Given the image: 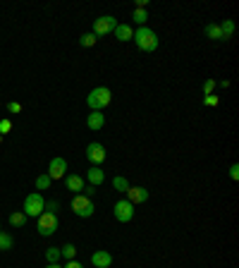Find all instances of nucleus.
Listing matches in <instances>:
<instances>
[{"label": "nucleus", "mask_w": 239, "mask_h": 268, "mask_svg": "<svg viewBox=\"0 0 239 268\" xmlns=\"http://www.w3.org/2000/svg\"><path fill=\"white\" fill-rule=\"evenodd\" d=\"M118 27V19L115 17H110V14H103V17H98V19H93V36H108L110 31H115Z\"/></svg>", "instance_id": "39448f33"}, {"label": "nucleus", "mask_w": 239, "mask_h": 268, "mask_svg": "<svg viewBox=\"0 0 239 268\" xmlns=\"http://www.w3.org/2000/svg\"><path fill=\"white\" fill-rule=\"evenodd\" d=\"M86 158H89V163H93V165H98V163L106 161V148H103V144L91 141V144L86 146Z\"/></svg>", "instance_id": "6e6552de"}, {"label": "nucleus", "mask_w": 239, "mask_h": 268, "mask_svg": "<svg viewBox=\"0 0 239 268\" xmlns=\"http://www.w3.org/2000/svg\"><path fill=\"white\" fill-rule=\"evenodd\" d=\"M36 230H39V235H43V237L55 235V232H58V215L43 211V213L39 215V220H36Z\"/></svg>", "instance_id": "7ed1b4c3"}, {"label": "nucleus", "mask_w": 239, "mask_h": 268, "mask_svg": "<svg viewBox=\"0 0 239 268\" xmlns=\"http://www.w3.org/2000/svg\"><path fill=\"white\" fill-rule=\"evenodd\" d=\"M7 110H10V113H22V103H17V101H12V103H7Z\"/></svg>", "instance_id": "c85d7f7f"}, {"label": "nucleus", "mask_w": 239, "mask_h": 268, "mask_svg": "<svg viewBox=\"0 0 239 268\" xmlns=\"http://www.w3.org/2000/svg\"><path fill=\"white\" fill-rule=\"evenodd\" d=\"M203 34H206L208 39H213V41H225L223 39V34H220V27H218V24H208Z\"/></svg>", "instance_id": "f3484780"}, {"label": "nucleus", "mask_w": 239, "mask_h": 268, "mask_svg": "<svg viewBox=\"0 0 239 268\" xmlns=\"http://www.w3.org/2000/svg\"><path fill=\"white\" fill-rule=\"evenodd\" d=\"M60 256H65L67 261H72V259L77 256V247H74V244H65V247L60 249Z\"/></svg>", "instance_id": "412c9836"}, {"label": "nucleus", "mask_w": 239, "mask_h": 268, "mask_svg": "<svg viewBox=\"0 0 239 268\" xmlns=\"http://www.w3.org/2000/svg\"><path fill=\"white\" fill-rule=\"evenodd\" d=\"M24 223H27V215L22 213V211H14V213L10 215V225H12V228H22Z\"/></svg>", "instance_id": "a211bd4d"}, {"label": "nucleus", "mask_w": 239, "mask_h": 268, "mask_svg": "<svg viewBox=\"0 0 239 268\" xmlns=\"http://www.w3.org/2000/svg\"><path fill=\"white\" fill-rule=\"evenodd\" d=\"M43 197H41L39 192H31L27 199H24V208H22V213L24 215H36L39 218L41 213H43Z\"/></svg>", "instance_id": "423d86ee"}, {"label": "nucleus", "mask_w": 239, "mask_h": 268, "mask_svg": "<svg viewBox=\"0 0 239 268\" xmlns=\"http://www.w3.org/2000/svg\"><path fill=\"white\" fill-rule=\"evenodd\" d=\"M134 36V31L129 29V24H118L115 27V39L118 41H129Z\"/></svg>", "instance_id": "2eb2a0df"}, {"label": "nucleus", "mask_w": 239, "mask_h": 268, "mask_svg": "<svg viewBox=\"0 0 239 268\" xmlns=\"http://www.w3.org/2000/svg\"><path fill=\"white\" fill-rule=\"evenodd\" d=\"M113 187L118 189V192H122V194H124V192H127V189H129V182H127V180H124V177H115V180H113Z\"/></svg>", "instance_id": "4be33fe9"}, {"label": "nucleus", "mask_w": 239, "mask_h": 268, "mask_svg": "<svg viewBox=\"0 0 239 268\" xmlns=\"http://www.w3.org/2000/svg\"><path fill=\"white\" fill-rule=\"evenodd\" d=\"M0 144H2V136H0Z\"/></svg>", "instance_id": "f704fd0d"}, {"label": "nucleus", "mask_w": 239, "mask_h": 268, "mask_svg": "<svg viewBox=\"0 0 239 268\" xmlns=\"http://www.w3.org/2000/svg\"><path fill=\"white\" fill-rule=\"evenodd\" d=\"M110 98H113L110 89L96 86V89H91V94L86 96V106L91 108V110H103L106 106H110Z\"/></svg>", "instance_id": "f03ea898"}, {"label": "nucleus", "mask_w": 239, "mask_h": 268, "mask_svg": "<svg viewBox=\"0 0 239 268\" xmlns=\"http://www.w3.org/2000/svg\"><path fill=\"white\" fill-rule=\"evenodd\" d=\"M46 268H62V266H58V264H48Z\"/></svg>", "instance_id": "72a5a7b5"}, {"label": "nucleus", "mask_w": 239, "mask_h": 268, "mask_svg": "<svg viewBox=\"0 0 239 268\" xmlns=\"http://www.w3.org/2000/svg\"><path fill=\"white\" fill-rule=\"evenodd\" d=\"M10 130H12V122L7 120V118H5V120H0V136H2V134H7Z\"/></svg>", "instance_id": "cd10ccee"}, {"label": "nucleus", "mask_w": 239, "mask_h": 268, "mask_svg": "<svg viewBox=\"0 0 239 268\" xmlns=\"http://www.w3.org/2000/svg\"><path fill=\"white\" fill-rule=\"evenodd\" d=\"M7 249H12V237L0 230V252H7Z\"/></svg>", "instance_id": "6ab92c4d"}, {"label": "nucleus", "mask_w": 239, "mask_h": 268, "mask_svg": "<svg viewBox=\"0 0 239 268\" xmlns=\"http://www.w3.org/2000/svg\"><path fill=\"white\" fill-rule=\"evenodd\" d=\"M86 180H89V185L98 187V185H103V182H106V173H103L98 165H91V168H89V173H86Z\"/></svg>", "instance_id": "ddd939ff"}, {"label": "nucleus", "mask_w": 239, "mask_h": 268, "mask_svg": "<svg viewBox=\"0 0 239 268\" xmlns=\"http://www.w3.org/2000/svg\"><path fill=\"white\" fill-rule=\"evenodd\" d=\"M103 125H106V115L101 110H91V115L86 118V127L89 130H103Z\"/></svg>", "instance_id": "f8f14e48"}, {"label": "nucleus", "mask_w": 239, "mask_h": 268, "mask_svg": "<svg viewBox=\"0 0 239 268\" xmlns=\"http://www.w3.org/2000/svg\"><path fill=\"white\" fill-rule=\"evenodd\" d=\"M91 264L96 268H110L113 256H110V252H106V249H98V252H93L91 254Z\"/></svg>", "instance_id": "9b49d317"}, {"label": "nucleus", "mask_w": 239, "mask_h": 268, "mask_svg": "<svg viewBox=\"0 0 239 268\" xmlns=\"http://www.w3.org/2000/svg\"><path fill=\"white\" fill-rule=\"evenodd\" d=\"M218 27H220V34H223V39H225V41L235 34V22H232V19H225V22H223V24H218Z\"/></svg>", "instance_id": "dca6fc26"}, {"label": "nucleus", "mask_w": 239, "mask_h": 268, "mask_svg": "<svg viewBox=\"0 0 239 268\" xmlns=\"http://www.w3.org/2000/svg\"><path fill=\"white\" fill-rule=\"evenodd\" d=\"M230 177H232V180L239 177V165H232V168H230Z\"/></svg>", "instance_id": "2f4dec72"}, {"label": "nucleus", "mask_w": 239, "mask_h": 268, "mask_svg": "<svg viewBox=\"0 0 239 268\" xmlns=\"http://www.w3.org/2000/svg\"><path fill=\"white\" fill-rule=\"evenodd\" d=\"M134 43H136V48L139 51H144V53H153L156 48H158V36H156V31L148 27H139L134 31Z\"/></svg>", "instance_id": "f257e3e1"}, {"label": "nucleus", "mask_w": 239, "mask_h": 268, "mask_svg": "<svg viewBox=\"0 0 239 268\" xmlns=\"http://www.w3.org/2000/svg\"><path fill=\"white\" fill-rule=\"evenodd\" d=\"M115 218H118L120 223H129L134 218V203H129L127 199H120L115 203Z\"/></svg>", "instance_id": "0eeeda50"}, {"label": "nucleus", "mask_w": 239, "mask_h": 268, "mask_svg": "<svg viewBox=\"0 0 239 268\" xmlns=\"http://www.w3.org/2000/svg\"><path fill=\"white\" fill-rule=\"evenodd\" d=\"M93 192H96V187H93V185H84V189H81V194H84V197H89V199L93 197Z\"/></svg>", "instance_id": "7c9ffc66"}, {"label": "nucleus", "mask_w": 239, "mask_h": 268, "mask_svg": "<svg viewBox=\"0 0 239 268\" xmlns=\"http://www.w3.org/2000/svg\"><path fill=\"white\" fill-rule=\"evenodd\" d=\"M201 89H203V96H211V91L215 89V79H206Z\"/></svg>", "instance_id": "a878e982"}, {"label": "nucleus", "mask_w": 239, "mask_h": 268, "mask_svg": "<svg viewBox=\"0 0 239 268\" xmlns=\"http://www.w3.org/2000/svg\"><path fill=\"white\" fill-rule=\"evenodd\" d=\"M72 211L79 215V218H91L93 211H96V206H93V201L89 199V197L77 194V197L72 199Z\"/></svg>", "instance_id": "20e7f679"}, {"label": "nucleus", "mask_w": 239, "mask_h": 268, "mask_svg": "<svg viewBox=\"0 0 239 268\" xmlns=\"http://www.w3.org/2000/svg\"><path fill=\"white\" fill-rule=\"evenodd\" d=\"M65 185L69 192H81L84 189V180L79 175H65Z\"/></svg>", "instance_id": "4468645a"}, {"label": "nucleus", "mask_w": 239, "mask_h": 268, "mask_svg": "<svg viewBox=\"0 0 239 268\" xmlns=\"http://www.w3.org/2000/svg\"><path fill=\"white\" fill-rule=\"evenodd\" d=\"M65 268H84V266H81L79 261H74V259H72V261H67V266H65Z\"/></svg>", "instance_id": "473e14b6"}, {"label": "nucleus", "mask_w": 239, "mask_h": 268, "mask_svg": "<svg viewBox=\"0 0 239 268\" xmlns=\"http://www.w3.org/2000/svg\"><path fill=\"white\" fill-rule=\"evenodd\" d=\"M146 19H148L146 10H139V7L134 10V22H136V24H141V27H144V24H146Z\"/></svg>", "instance_id": "5701e85b"}, {"label": "nucleus", "mask_w": 239, "mask_h": 268, "mask_svg": "<svg viewBox=\"0 0 239 268\" xmlns=\"http://www.w3.org/2000/svg\"><path fill=\"white\" fill-rule=\"evenodd\" d=\"M203 106H218V96H203Z\"/></svg>", "instance_id": "c756f323"}, {"label": "nucleus", "mask_w": 239, "mask_h": 268, "mask_svg": "<svg viewBox=\"0 0 239 268\" xmlns=\"http://www.w3.org/2000/svg\"><path fill=\"white\" fill-rule=\"evenodd\" d=\"M46 259H48V264H58V259H60V249L51 247V249L46 252Z\"/></svg>", "instance_id": "b1692460"}, {"label": "nucleus", "mask_w": 239, "mask_h": 268, "mask_svg": "<svg viewBox=\"0 0 239 268\" xmlns=\"http://www.w3.org/2000/svg\"><path fill=\"white\" fill-rule=\"evenodd\" d=\"M67 175V161L65 158H53L48 165V177L51 180H62Z\"/></svg>", "instance_id": "1a4fd4ad"}, {"label": "nucleus", "mask_w": 239, "mask_h": 268, "mask_svg": "<svg viewBox=\"0 0 239 268\" xmlns=\"http://www.w3.org/2000/svg\"><path fill=\"white\" fill-rule=\"evenodd\" d=\"M51 182H53V180L48 177V173H46V175H39V177H36V189H39V192H43V189L51 187Z\"/></svg>", "instance_id": "aec40b11"}, {"label": "nucleus", "mask_w": 239, "mask_h": 268, "mask_svg": "<svg viewBox=\"0 0 239 268\" xmlns=\"http://www.w3.org/2000/svg\"><path fill=\"white\" fill-rule=\"evenodd\" d=\"M58 206H60L58 201H46V203H43V211H46V213H55Z\"/></svg>", "instance_id": "bb28decb"}, {"label": "nucleus", "mask_w": 239, "mask_h": 268, "mask_svg": "<svg viewBox=\"0 0 239 268\" xmlns=\"http://www.w3.org/2000/svg\"><path fill=\"white\" fill-rule=\"evenodd\" d=\"M79 43L84 46V48H89V46H93V43H96V36H93V34H84V36L79 39Z\"/></svg>", "instance_id": "393cba45"}, {"label": "nucleus", "mask_w": 239, "mask_h": 268, "mask_svg": "<svg viewBox=\"0 0 239 268\" xmlns=\"http://www.w3.org/2000/svg\"><path fill=\"white\" fill-rule=\"evenodd\" d=\"M124 194H127V201H129V203H144V201H148L146 187H129Z\"/></svg>", "instance_id": "9d476101"}]
</instances>
